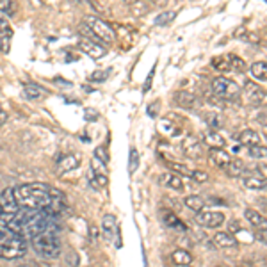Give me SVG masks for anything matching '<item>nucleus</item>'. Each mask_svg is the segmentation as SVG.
Here are the masks:
<instances>
[{
  "label": "nucleus",
  "instance_id": "9b49d317",
  "mask_svg": "<svg viewBox=\"0 0 267 267\" xmlns=\"http://www.w3.org/2000/svg\"><path fill=\"white\" fill-rule=\"evenodd\" d=\"M175 102H177L178 107L182 109H189V111H194V109L199 107V98L196 96L194 93H191V91H178L177 94H175Z\"/></svg>",
  "mask_w": 267,
  "mask_h": 267
},
{
  "label": "nucleus",
  "instance_id": "4be33fe9",
  "mask_svg": "<svg viewBox=\"0 0 267 267\" xmlns=\"http://www.w3.org/2000/svg\"><path fill=\"white\" fill-rule=\"evenodd\" d=\"M224 170H226L228 177L239 178V177H242V175H244L246 166H244V162H242L241 159H230V162L224 166Z\"/></svg>",
  "mask_w": 267,
  "mask_h": 267
},
{
  "label": "nucleus",
  "instance_id": "dca6fc26",
  "mask_svg": "<svg viewBox=\"0 0 267 267\" xmlns=\"http://www.w3.org/2000/svg\"><path fill=\"white\" fill-rule=\"evenodd\" d=\"M159 182L168 189H173V191H182L184 189V182H182L180 175L178 173H164L160 175Z\"/></svg>",
  "mask_w": 267,
  "mask_h": 267
},
{
  "label": "nucleus",
  "instance_id": "cd10ccee",
  "mask_svg": "<svg viewBox=\"0 0 267 267\" xmlns=\"http://www.w3.org/2000/svg\"><path fill=\"white\" fill-rule=\"evenodd\" d=\"M89 184L93 189H104L105 185L109 184V178H107V175H96L89 171Z\"/></svg>",
  "mask_w": 267,
  "mask_h": 267
},
{
  "label": "nucleus",
  "instance_id": "6ab92c4d",
  "mask_svg": "<svg viewBox=\"0 0 267 267\" xmlns=\"http://www.w3.org/2000/svg\"><path fill=\"white\" fill-rule=\"evenodd\" d=\"M237 139L241 145L244 146H256L260 145V136L255 132V130L251 128H246V130H241V132L237 134Z\"/></svg>",
  "mask_w": 267,
  "mask_h": 267
},
{
  "label": "nucleus",
  "instance_id": "79ce46f5",
  "mask_svg": "<svg viewBox=\"0 0 267 267\" xmlns=\"http://www.w3.org/2000/svg\"><path fill=\"white\" fill-rule=\"evenodd\" d=\"M86 118H87V121H96V119H98V112L89 111V109H87V111H86Z\"/></svg>",
  "mask_w": 267,
  "mask_h": 267
},
{
  "label": "nucleus",
  "instance_id": "5701e85b",
  "mask_svg": "<svg viewBox=\"0 0 267 267\" xmlns=\"http://www.w3.org/2000/svg\"><path fill=\"white\" fill-rule=\"evenodd\" d=\"M175 265H191L192 263V255L185 249H177V251L171 255Z\"/></svg>",
  "mask_w": 267,
  "mask_h": 267
},
{
  "label": "nucleus",
  "instance_id": "ea45409f",
  "mask_svg": "<svg viewBox=\"0 0 267 267\" xmlns=\"http://www.w3.org/2000/svg\"><path fill=\"white\" fill-rule=\"evenodd\" d=\"M105 75H107V73H105V72H100V70H98V72H94L93 75L89 77V80H91V82H104V80H105Z\"/></svg>",
  "mask_w": 267,
  "mask_h": 267
},
{
  "label": "nucleus",
  "instance_id": "c9c22d12",
  "mask_svg": "<svg viewBox=\"0 0 267 267\" xmlns=\"http://www.w3.org/2000/svg\"><path fill=\"white\" fill-rule=\"evenodd\" d=\"M205 121H207V125L209 126H212V128H221V125H223V121H221V116L219 114H216V112H209V114L205 116Z\"/></svg>",
  "mask_w": 267,
  "mask_h": 267
},
{
  "label": "nucleus",
  "instance_id": "a19ab883",
  "mask_svg": "<svg viewBox=\"0 0 267 267\" xmlns=\"http://www.w3.org/2000/svg\"><path fill=\"white\" fill-rule=\"evenodd\" d=\"M228 226H230V231H231V233H237V231L241 230V224H239V221H235V219H231Z\"/></svg>",
  "mask_w": 267,
  "mask_h": 267
},
{
  "label": "nucleus",
  "instance_id": "49530a36",
  "mask_svg": "<svg viewBox=\"0 0 267 267\" xmlns=\"http://www.w3.org/2000/svg\"><path fill=\"white\" fill-rule=\"evenodd\" d=\"M125 4H128V6H132V4H138V0H123Z\"/></svg>",
  "mask_w": 267,
  "mask_h": 267
},
{
  "label": "nucleus",
  "instance_id": "c85d7f7f",
  "mask_svg": "<svg viewBox=\"0 0 267 267\" xmlns=\"http://www.w3.org/2000/svg\"><path fill=\"white\" fill-rule=\"evenodd\" d=\"M212 66L219 72H230V54L219 55V57L212 59Z\"/></svg>",
  "mask_w": 267,
  "mask_h": 267
},
{
  "label": "nucleus",
  "instance_id": "a211bd4d",
  "mask_svg": "<svg viewBox=\"0 0 267 267\" xmlns=\"http://www.w3.org/2000/svg\"><path fill=\"white\" fill-rule=\"evenodd\" d=\"M209 160L212 166L216 168H224L228 162H230V155L224 152L223 148H212L209 153Z\"/></svg>",
  "mask_w": 267,
  "mask_h": 267
},
{
  "label": "nucleus",
  "instance_id": "a878e982",
  "mask_svg": "<svg viewBox=\"0 0 267 267\" xmlns=\"http://www.w3.org/2000/svg\"><path fill=\"white\" fill-rule=\"evenodd\" d=\"M251 75L255 77L256 80H260V82H265V80H267V66H265V62H263V61L253 62Z\"/></svg>",
  "mask_w": 267,
  "mask_h": 267
},
{
  "label": "nucleus",
  "instance_id": "473e14b6",
  "mask_svg": "<svg viewBox=\"0 0 267 267\" xmlns=\"http://www.w3.org/2000/svg\"><path fill=\"white\" fill-rule=\"evenodd\" d=\"M91 173L107 175V164L102 162V160L96 159V157H93V160H91Z\"/></svg>",
  "mask_w": 267,
  "mask_h": 267
},
{
  "label": "nucleus",
  "instance_id": "c756f323",
  "mask_svg": "<svg viewBox=\"0 0 267 267\" xmlns=\"http://www.w3.org/2000/svg\"><path fill=\"white\" fill-rule=\"evenodd\" d=\"M160 128H162V130H166V132L170 134V136H173V138H177V136H180V132H182V128H180V126H177V125H175V123L171 121V119H162V121H160Z\"/></svg>",
  "mask_w": 267,
  "mask_h": 267
},
{
  "label": "nucleus",
  "instance_id": "8fccbe9b",
  "mask_svg": "<svg viewBox=\"0 0 267 267\" xmlns=\"http://www.w3.org/2000/svg\"><path fill=\"white\" fill-rule=\"evenodd\" d=\"M18 267H38V265H27V263H22V265H18Z\"/></svg>",
  "mask_w": 267,
  "mask_h": 267
},
{
  "label": "nucleus",
  "instance_id": "f257e3e1",
  "mask_svg": "<svg viewBox=\"0 0 267 267\" xmlns=\"http://www.w3.org/2000/svg\"><path fill=\"white\" fill-rule=\"evenodd\" d=\"M15 191V198L20 207L27 210H43L50 202V187L45 184H23Z\"/></svg>",
  "mask_w": 267,
  "mask_h": 267
},
{
  "label": "nucleus",
  "instance_id": "4468645a",
  "mask_svg": "<svg viewBox=\"0 0 267 267\" xmlns=\"http://www.w3.org/2000/svg\"><path fill=\"white\" fill-rule=\"evenodd\" d=\"M23 96H25L27 100L40 102L47 96V89H45L43 86H40V84H34V82L25 84V86H23Z\"/></svg>",
  "mask_w": 267,
  "mask_h": 267
},
{
  "label": "nucleus",
  "instance_id": "f03ea898",
  "mask_svg": "<svg viewBox=\"0 0 267 267\" xmlns=\"http://www.w3.org/2000/svg\"><path fill=\"white\" fill-rule=\"evenodd\" d=\"M8 219L0 221V258L16 260L27 253V242L22 233L11 230L6 223Z\"/></svg>",
  "mask_w": 267,
  "mask_h": 267
},
{
  "label": "nucleus",
  "instance_id": "09e8293b",
  "mask_svg": "<svg viewBox=\"0 0 267 267\" xmlns=\"http://www.w3.org/2000/svg\"><path fill=\"white\" fill-rule=\"evenodd\" d=\"M4 219H8V217H6V216H4V212L0 210V221H4Z\"/></svg>",
  "mask_w": 267,
  "mask_h": 267
},
{
  "label": "nucleus",
  "instance_id": "ddd939ff",
  "mask_svg": "<svg viewBox=\"0 0 267 267\" xmlns=\"http://www.w3.org/2000/svg\"><path fill=\"white\" fill-rule=\"evenodd\" d=\"M242 184H244V187L253 189V191H263L265 189V177L260 171H253V173L246 175Z\"/></svg>",
  "mask_w": 267,
  "mask_h": 267
},
{
  "label": "nucleus",
  "instance_id": "4c0bfd02",
  "mask_svg": "<svg viewBox=\"0 0 267 267\" xmlns=\"http://www.w3.org/2000/svg\"><path fill=\"white\" fill-rule=\"evenodd\" d=\"M191 178L194 182H198V184H205L209 180V175L205 171H191Z\"/></svg>",
  "mask_w": 267,
  "mask_h": 267
},
{
  "label": "nucleus",
  "instance_id": "7c9ffc66",
  "mask_svg": "<svg viewBox=\"0 0 267 267\" xmlns=\"http://www.w3.org/2000/svg\"><path fill=\"white\" fill-rule=\"evenodd\" d=\"M177 18V13H173V11H166V13H160L159 16L155 18V25H170L173 20Z\"/></svg>",
  "mask_w": 267,
  "mask_h": 267
},
{
  "label": "nucleus",
  "instance_id": "6e6552de",
  "mask_svg": "<svg viewBox=\"0 0 267 267\" xmlns=\"http://www.w3.org/2000/svg\"><path fill=\"white\" fill-rule=\"evenodd\" d=\"M0 210L9 216H15L20 212V205L15 198V191L13 189H4L0 192Z\"/></svg>",
  "mask_w": 267,
  "mask_h": 267
},
{
  "label": "nucleus",
  "instance_id": "e433bc0d",
  "mask_svg": "<svg viewBox=\"0 0 267 267\" xmlns=\"http://www.w3.org/2000/svg\"><path fill=\"white\" fill-rule=\"evenodd\" d=\"M249 155L255 157V159H265V155H267L265 146H262V145L249 146Z\"/></svg>",
  "mask_w": 267,
  "mask_h": 267
},
{
  "label": "nucleus",
  "instance_id": "393cba45",
  "mask_svg": "<svg viewBox=\"0 0 267 267\" xmlns=\"http://www.w3.org/2000/svg\"><path fill=\"white\" fill-rule=\"evenodd\" d=\"M244 217L249 221V223L253 224V226H256V228H265V219H263L262 214L256 212V210H253V209H246Z\"/></svg>",
  "mask_w": 267,
  "mask_h": 267
},
{
  "label": "nucleus",
  "instance_id": "0eeeda50",
  "mask_svg": "<svg viewBox=\"0 0 267 267\" xmlns=\"http://www.w3.org/2000/svg\"><path fill=\"white\" fill-rule=\"evenodd\" d=\"M182 152H184V155L189 157V159L198 160L203 157V145L199 143L198 138L187 136V138L184 139V143H182Z\"/></svg>",
  "mask_w": 267,
  "mask_h": 267
},
{
  "label": "nucleus",
  "instance_id": "a18cd8bd",
  "mask_svg": "<svg viewBox=\"0 0 267 267\" xmlns=\"http://www.w3.org/2000/svg\"><path fill=\"white\" fill-rule=\"evenodd\" d=\"M91 237H93V239H98V230H96V226H91Z\"/></svg>",
  "mask_w": 267,
  "mask_h": 267
},
{
  "label": "nucleus",
  "instance_id": "7ed1b4c3",
  "mask_svg": "<svg viewBox=\"0 0 267 267\" xmlns=\"http://www.w3.org/2000/svg\"><path fill=\"white\" fill-rule=\"evenodd\" d=\"M32 246L34 251L43 258H57L61 255L59 233H54V231H40L32 235Z\"/></svg>",
  "mask_w": 267,
  "mask_h": 267
},
{
  "label": "nucleus",
  "instance_id": "aec40b11",
  "mask_svg": "<svg viewBox=\"0 0 267 267\" xmlns=\"http://www.w3.org/2000/svg\"><path fill=\"white\" fill-rule=\"evenodd\" d=\"M214 242H216L217 248H223V249L237 248V239L230 233H224V231H219V233L214 235Z\"/></svg>",
  "mask_w": 267,
  "mask_h": 267
},
{
  "label": "nucleus",
  "instance_id": "72a5a7b5",
  "mask_svg": "<svg viewBox=\"0 0 267 267\" xmlns=\"http://www.w3.org/2000/svg\"><path fill=\"white\" fill-rule=\"evenodd\" d=\"M139 168V152L136 148L130 150V157H128V171L134 173V171Z\"/></svg>",
  "mask_w": 267,
  "mask_h": 267
},
{
  "label": "nucleus",
  "instance_id": "1a4fd4ad",
  "mask_svg": "<svg viewBox=\"0 0 267 267\" xmlns=\"http://www.w3.org/2000/svg\"><path fill=\"white\" fill-rule=\"evenodd\" d=\"M79 48L84 52V54H87L89 57H93V59H100V57H104V55L107 54V48H104V45L96 43V41L91 40V38H80Z\"/></svg>",
  "mask_w": 267,
  "mask_h": 267
},
{
  "label": "nucleus",
  "instance_id": "37998d69",
  "mask_svg": "<svg viewBox=\"0 0 267 267\" xmlns=\"http://www.w3.org/2000/svg\"><path fill=\"white\" fill-rule=\"evenodd\" d=\"M6 121H8V112H6L4 109H0V126L4 125Z\"/></svg>",
  "mask_w": 267,
  "mask_h": 267
},
{
  "label": "nucleus",
  "instance_id": "39448f33",
  "mask_svg": "<svg viewBox=\"0 0 267 267\" xmlns=\"http://www.w3.org/2000/svg\"><path fill=\"white\" fill-rule=\"evenodd\" d=\"M84 20H86L84 25L91 30V34H93L94 38L104 40L105 43H114L116 32L107 22H104V20H100V18H94V16H87V18H84Z\"/></svg>",
  "mask_w": 267,
  "mask_h": 267
},
{
  "label": "nucleus",
  "instance_id": "412c9836",
  "mask_svg": "<svg viewBox=\"0 0 267 267\" xmlns=\"http://www.w3.org/2000/svg\"><path fill=\"white\" fill-rule=\"evenodd\" d=\"M203 143H205L209 148H223L224 146V138L221 134H217L216 130H209L203 136Z\"/></svg>",
  "mask_w": 267,
  "mask_h": 267
},
{
  "label": "nucleus",
  "instance_id": "de8ad7c7",
  "mask_svg": "<svg viewBox=\"0 0 267 267\" xmlns=\"http://www.w3.org/2000/svg\"><path fill=\"white\" fill-rule=\"evenodd\" d=\"M72 2H75V4H84V2H89V0H72Z\"/></svg>",
  "mask_w": 267,
  "mask_h": 267
},
{
  "label": "nucleus",
  "instance_id": "9d476101",
  "mask_svg": "<svg viewBox=\"0 0 267 267\" xmlns=\"http://www.w3.org/2000/svg\"><path fill=\"white\" fill-rule=\"evenodd\" d=\"M102 231H104V237L107 239V241H114V244L121 246V242H119V235H118V224H116V217L112 216V214H107V216H104V219H102Z\"/></svg>",
  "mask_w": 267,
  "mask_h": 267
},
{
  "label": "nucleus",
  "instance_id": "bb28decb",
  "mask_svg": "<svg viewBox=\"0 0 267 267\" xmlns=\"http://www.w3.org/2000/svg\"><path fill=\"white\" fill-rule=\"evenodd\" d=\"M184 203L189 210H194V212H199V210H203V207H205V199H203L202 196H187Z\"/></svg>",
  "mask_w": 267,
  "mask_h": 267
},
{
  "label": "nucleus",
  "instance_id": "423d86ee",
  "mask_svg": "<svg viewBox=\"0 0 267 267\" xmlns=\"http://www.w3.org/2000/svg\"><path fill=\"white\" fill-rule=\"evenodd\" d=\"M196 223L205 228H217L224 223V216L221 212H210V210H199L196 214Z\"/></svg>",
  "mask_w": 267,
  "mask_h": 267
},
{
  "label": "nucleus",
  "instance_id": "f704fd0d",
  "mask_svg": "<svg viewBox=\"0 0 267 267\" xmlns=\"http://www.w3.org/2000/svg\"><path fill=\"white\" fill-rule=\"evenodd\" d=\"M230 70H233V72H244L246 62L241 57H237V55L230 54Z\"/></svg>",
  "mask_w": 267,
  "mask_h": 267
},
{
  "label": "nucleus",
  "instance_id": "2eb2a0df",
  "mask_svg": "<svg viewBox=\"0 0 267 267\" xmlns=\"http://www.w3.org/2000/svg\"><path fill=\"white\" fill-rule=\"evenodd\" d=\"M0 52L2 54H9L11 50V38H13V30L9 29L8 22H2L0 20Z\"/></svg>",
  "mask_w": 267,
  "mask_h": 267
},
{
  "label": "nucleus",
  "instance_id": "20e7f679",
  "mask_svg": "<svg viewBox=\"0 0 267 267\" xmlns=\"http://www.w3.org/2000/svg\"><path fill=\"white\" fill-rule=\"evenodd\" d=\"M212 93L216 94L221 100H237L241 89H239L237 82L230 79H224V77H216L212 80Z\"/></svg>",
  "mask_w": 267,
  "mask_h": 267
},
{
  "label": "nucleus",
  "instance_id": "f8f14e48",
  "mask_svg": "<svg viewBox=\"0 0 267 267\" xmlns=\"http://www.w3.org/2000/svg\"><path fill=\"white\" fill-rule=\"evenodd\" d=\"M244 94H246L248 104H251V105H260V104L265 102V91H263L260 86H256V84H253V82L244 84Z\"/></svg>",
  "mask_w": 267,
  "mask_h": 267
},
{
  "label": "nucleus",
  "instance_id": "2f4dec72",
  "mask_svg": "<svg viewBox=\"0 0 267 267\" xmlns=\"http://www.w3.org/2000/svg\"><path fill=\"white\" fill-rule=\"evenodd\" d=\"M0 11L8 16H13L16 13V2L15 0H0Z\"/></svg>",
  "mask_w": 267,
  "mask_h": 267
},
{
  "label": "nucleus",
  "instance_id": "3c124183",
  "mask_svg": "<svg viewBox=\"0 0 267 267\" xmlns=\"http://www.w3.org/2000/svg\"><path fill=\"white\" fill-rule=\"evenodd\" d=\"M178 267H191V265H178Z\"/></svg>",
  "mask_w": 267,
  "mask_h": 267
},
{
  "label": "nucleus",
  "instance_id": "f3484780",
  "mask_svg": "<svg viewBox=\"0 0 267 267\" xmlns=\"http://www.w3.org/2000/svg\"><path fill=\"white\" fill-rule=\"evenodd\" d=\"M79 157L75 155H62L61 159L57 160V164H55V170H57V173H68V171H73L75 168H79Z\"/></svg>",
  "mask_w": 267,
  "mask_h": 267
},
{
  "label": "nucleus",
  "instance_id": "58836bf2",
  "mask_svg": "<svg viewBox=\"0 0 267 267\" xmlns=\"http://www.w3.org/2000/svg\"><path fill=\"white\" fill-rule=\"evenodd\" d=\"M94 157H96V159H100L102 162H105V164H107V162H109V153H107V148H105V146H98V148L94 150Z\"/></svg>",
  "mask_w": 267,
  "mask_h": 267
},
{
  "label": "nucleus",
  "instance_id": "b1692460",
  "mask_svg": "<svg viewBox=\"0 0 267 267\" xmlns=\"http://www.w3.org/2000/svg\"><path fill=\"white\" fill-rule=\"evenodd\" d=\"M164 224H166V226H170V228H173V230H178V231H182V233H184L185 230H187V228H185V224L182 223L180 219H178L177 216H175L173 212H164Z\"/></svg>",
  "mask_w": 267,
  "mask_h": 267
},
{
  "label": "nucleus",
  "instance_id": "c03bdc74",
  "mask_svg": "<svg viewBox=\"0 0 267 267\" xmlns=\"http://www.w3.org/2000/svg\"><path fill=\"white\" fill-rule=\"evenodd\" d=\"M148 2H150V4L159 6V8H160V6H166L168 2H170V0H148Z\"/></svg>",
  "mask_w": 267,
  "mask_h": 267
}]
</instances>
